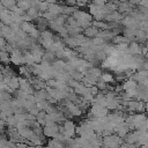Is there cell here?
<instances>
[{"label": "cell", "instance_id": "20", "mask_svg": "<svg viewBox=\"0 0 148 148\" xmlns=\"http://www.w3.org/2000/svg\"><path fill=\"white\" fill-rule=\"evenodd\" d=\"M49 105H50V102H47V101H42V102H39V103H36V108H37L39 111H45Z\"/></svg>", "mask_w": 148, "mask_h": 148}, {"label": "cell", "instance_id": "9", "mask_svg": "<svg viewBox=\"0 0 148 148\" xmlns=\"http://www.w3.org/2000/svg\"><path fill=\"white\" fill-rule=\"evenodd\" d=\"M17 131V134L23 138V139H30L32 136V130L31 128H28V127H24V128H21V130H16Z\"/></svg>", "mask_w": 148, "mask_h": 148}, {"label": "cell", "instance_id": "27", "mask_svg": "<svg viewBox=\"0 0 148 148\" xmlns=\"http://www.w3.org/2000/svg\"><path fill=\"white\" fill-rule=\"evenodd\" d=\"M47 147H50V148H62L64 146H62V143H61V142H58V141L51 140V141H49V146H47Z\"/></svg>", "mask_w": 148, "mask_h": 148}, {"label": "cell", "instance_id": "21", "mask_svg": "<svg viewBox=\"0 0 148 148\" xmlns=\"http://www.w3.org/2000/svg\"><path fill=\"white\" fill-rule=\"evenodd\" d=\"M5 123H6V125H8L9 127H15L16 126V120H15V118H14V116H9V117H7L6 119H5Z\"/></svg>", "mask_w": 148, "mask_h": 148}, {"label": "cell", "instance_id": "10", "mask_svg": "<svg viewBox=\"0 0 148 148\" xmlns=\"http://www.w3.org/2000/svg\"><path fill=\"white\" fill-rule=\"evenodd\" d=\"M116 35L112 32V31H110V30H103V31H98V34L96 35V37L97 38H101V39H111L112 37H114Z\"/></svg>", "mask_w": 148, "mask_h": 148}, {"label": "cell", "instance_id": "13", "mask_svg": "<svg viewBox=\"0 0 148 148\" xmlns=\"http://www.w3.org/2000/svg\"><path fill=\"white\" fill-rule=\"evenodd\" d=\"M74 94H76V95H82V96H84L86 94H89V90H88V88L86 87V86H83L82 83H79L75 88H74V91H73Z\"/></svg>", "mask_w": 148, "mask_h": 148}, {"label": "cell", "instance_id": "3", "mask_svg": "<svg viewBox=\"0 0 148 148\" xmlns=\"http://www.w3.org/2000/svg\"><path fill=\"white\" fill-rule=\"evenodd\" d=\"M58 132H59V126L56 124L50 125V126H44V128H43V135H45V136L53 138V135L57 134Z\"/></svg>", "mask_w": 148, "mask_h": 148}, {"label": "cell", "instance_id": "6", "mask_svg": "<svg viewBox=\"0 0 148 148\" xmlns=\"http://www.w3.org/2000/svg\"><path fill=\"white\" fill-rule=\"evenodd\" d=\"M105 18L111 23H118L124 18V16H123V14H119L118 12H112V13L108 14L105 16Z\"/></svg>", "mask_w": 148, "mask_h": 148}, {"label": "cell", "instance_id": "34", "mask_svg": "<svg viewBox=\"0 0 148 148\" xmlns=\"http://www.w3.org/2000/svg\"><path fill=\"white\" fill-rule=\"evenodd\" d=\"M5 125H6V123H5V120H0V132L3 130V127H5Z\"/></svg>", "mask_w": 148, "mask_h": 148}, {"label": "cell", "instance_id": "25", "mask_svg": "<svg viewBox=\"0 0 148 148\" xmlns=\"http://www.w3.org/2000/svg\"><path fill=\"white\" fill-rule=\"evenodd\" d=\"M65 43L68 45V46H72V47H77V44H76V42H75V38L74 37H67V38H65Z\"/></svg>", "mask_w": 148, "mask_h": 148}, {"label": "cell", "instance_id": "31", "mask_svg": "<svg viewBox=\"0 0 148 148\" xmlns=\"http://www.w3.org/2000/svg\"><path fill=\"white\" fill-rule=\"evenodd\" d=\"M49 25L51 27V29H52V30H54V31H57V32H59V31H60V29L62 28V27L58 25L54 21H53V22H49Z\"/></svg>", "mask_w": 148, "mask_h": 148}, {"label": "cell", "instance_id": "29", "mask_svg": "<svg viewBox=\"0 0 148 148\" xmlns=\"http://www.w3.org/2000/svg\"><path fill=\"white\" fill-rule=\"evenodd\" d=\"M15 95H16V97L18 98V99H25L27 98V94L23 91V90H21V89H18V90H15Z\"/></svg>", "mask_w": 148, "mask_h": 148}, {"label": "cell", "instance_id": "15", "mask_svg": "<svg viewBox=\"0 0 148 148\" xmlns=\"http://www.w3.org/2000/svg\"><path fill=\"white\" fill-rule=\"evenodd\" d=\"M99 79H101L102 81H104L105 83H109V82H113V81H114L113 75H112L111 73H108V72L102 73V74H101V76H99Z\"/></svg>", "mask_w": 148, "mask_h": 148}, {"label": "cell", "instance_id": "8", "mask_svg": "<svg viewBox=\"0 0 148 148\" xmlns=\"http://www.w3.org/2000/svg\"><path fill=\"white\" fill-rule=\"evenodd\" d=\"M145 79H147V71H139L136 73H133L131 76V80L135 82H141Z\"/></svg>", "mask_w": 148, "mask_h": 148}, {"label": "cell", "instance_id": "11", "mask_svg": "<svg viewBox=\"0 0 148 148\" xmlns=\"http://www.w3.org/2000/svg\"><path fill=\"white\" fill-rule=\"evenodd\" d=\"M136 87H138L136 82L133 81V80H131V79H130V80H126V81L124 82V84L121 86V88H123L125 91H128V90H135Z\"/></svg>", "mask_w": 148, "mask_h": 148}, {"label": "cell", "instance_id": "33", "mask_svg": "<svg viewBox=\"0 0 148 148\" xmlns=\"http://www.w3.org/2000/svg\"><path fill=\"white\" fill-rule=\"evenodd\" d=\"M139 6H143V8H148V1H139Z\"/></svg>", "mask_w": 148, "mask_h": 148}, {"label": "cell", "instance_id": "1", "mask_svg": "<svg viewBox=\"0 0 148 148\" xmlns=\"http://www.w3.org/2000/svg\"><path fill=\"white\" fill-rule=\"evenodd\" d=\"M90 116H92L94 118H101V117H104L108 114V110L105 108H102L99 105H96V104H92V106L90 108V112H89Z\"/></svg>", "mask_w": 148, "mask_h": 148}, {"label": "cell", "instance_id": "2", "mask_svg": "<svg viewBox=\"0 0 148 148\" xmlns=\"http://www.w3.org/2000/svg\"><path fill=\"white\" fill-rule=\"evenodd\" d=\"M9 61H12L13 64L15 65H22L23 64V57H22V52L17 49H14L12 51V54H10V58H9Z\"/></svg>", "mask_w": 148, "mask_h": 148}, {"label": "cell", "instance_id": "12", "mask_svg": "<svg viewBox=\"0 0 148 148\" xmlns=\"http://www.w3.org/2000/svg\"><path fill=\"white\" fill-rule=\"evenodd\" d=\"M21 28H22V31H23V32L30 34V32H32V31L36 29V25L32 24L31 22H22Z\"/></svg>", "mask_w": 148, "mask_h": 148}, {"label": "cell", "instance_id": "24", "mask_svg": "<svg viewBox=\"0 0 148 148\" xmlns=\"http://www.w3.org/2000/svg\"><path fill=\"white\" fill-rule=\"evenodd\" d=\"M43 17H44V18H45L47 22H53V21H56L57 15L51 14V13H49V12H45V13L43 14Z\"/></svg>", "mask_w": 148, "mask_h": 148}, {"label": "cell", "instance_id": "5", "mask_svg": "<svg viewBox=\"0 0 148 148\" xmlns=\"http://www.w3.org/2000/svg\"><path fill=\"white\" fill-rule=\"evenodd\" d=\"M0 22L3 23L5 25H9L12 23V17H10V12L7 9H2L0 12Z\"/></svg>", "mask_w": 148, "mask_h": 148}, {"label": "cell", "instance_id": "22", "mask_svg": "<svg viewBox=\"0 0 148 148\" xmlns=\"http://www.w3.org/2000/svg\"><path fill=\"white\" fill-rule=\"evenodd\" d=\"M113 42L114 43H117V44H121V43H128V39L126 38V37H124V36H120V35H117V36H114L113 37Z\"/></svg>", "mask_w": 148, "mask_h": 148}, {"label": "cell", "instance_id": "28", "mask_svg": "<svg viewBox=\"0 0 148 148\" xmlns=\"http://www.w3.org/2000/svg\"><path fill=\"white\" fill-rule=\"evenodd\" d=\"M96 88H97V89L105 90V88H106V83H105L104 81H102V80L98 77V79H97V81H96Z\"/></svg>", "mask_w": 148, "mask_h": 148}, {"label": "cell", "instance_id": "4", "mask_svg": "<svg viewBox=\"0 0 148 148\" xmlns=\"http://www.w3.org/2000/svg\"><path fill=\"white\" fill-rule=\"evenodd\" d=\"M147 121L146 114L145 113H139V114H134V121H133V126L134 128H140Z\"/></svg>", "mask_w": 148, "mask_h": 148}, {"label": "cell", "instance_id": "17", "mask_svg": "<svg viewBox=\"0 0 148 148\" xmlns=\"http://www.w3.org/2000/svg\"><path fill=\"white\" fill-rule=\"evenodd\" d=\"M64 67H65V62L62 60H57L52 64V68L57 72H60V71H64Z\"/></svg>", "mask_w": 148, "mask_h": 148}, {"label": "cell", "instance_id": "19", "mask_svg": "<svg viewBox=\"0 0 148 148\" xmlns=\"http://www.w3.org/2000/svg\"><path fill=\"white\" fill-rule=\"evenodd\" d=\"M0 3H1V6H2L5 9H7V10H9V9H12L13 7L16 6V2L13 1V0H9V1H0Z\"/></svg>", "mask_w": 148, "mask_h": 148}, {"label": "cell", "instance_id": "18", "mask_svg": "<svg viewBox=\"0 0 148 148\" xmlns=\"http://www.w3.org/2000/svg\"><path fill=\"white\" fill-rule=\"evenodd\" d=\"M27 15H29V16L31 17V20H32V18H38L39 16H42V15H40V12H38V10L35 9V8L28 9V10H27Z\"/></svg>", "mask_w": 148, "mask_h": 148}, {"label": "cell", "instance_id": "30", "mask_svg": "<svg viewBox=\"0 0 148 148\" xmlns=\"http://www.w3.org/2000/svg\"><path fill=\"white\" fill-rule=\"evenodd\" d=\"M0 61H2V62H9V56H8L7 52L0 51Z\"/></svg>", "mask_w": 148, "mask_h": 148}, {"label": "cell", "instance_id": "26", "mask_svg": "<svg viewBox=\"0 0 148 148\" xmlns=\"http://www.w3.org/2000/svg\"><path fill=\"white\" fill-rule=\"evenodd\" d=\"M127 47H128V44H126V43H121V44H117V45L114 46V49H116V51H118V52H125V51L127 50Z\"/></svg>", "mask_w": 148, "mask_h": 148}, {"label": "cell", "instance_id": "23", "mask_svg": "<svg viewBox=\"0 0 148 148\" xmlns=\"http://www.w3.org/2000/svg\"><path fill=\"white\" fill-rule=\"evenodd\" d=\"M42 60H44V61H47V62H51V61H53V60H54V54L47 51V52H45V53L43 54V58H42Z\"/></svg>", "mask_w": 148, "mask_h": 148}, {"label": "cell", "instance_id": "14", "mask_svg": "<svg viewBox=\"0 0 148 148\" xmlns=\"http://www.w3.org/2000/svg\"><path fill=\"white\" fill-rule=\"evenodd\" d=\"M83 34H84V37H94V36H96L98 34V29H96L95 27L90 25V27H88V28H86L83 30Z\"/></svg>", "mask_w": 148, "mask_h": 148}, {"label": "cell", "instance_id": "32", "mask_svg": "<svg viewBox=\"0 0 148 148\" xmlns=\"http://www.w3.org/2000/svg\"><path fill=\"white\" fill-rule=\"evenodd\" d=\"M47 2H40L39 3V7H38V10L39 12H46L47 10Z\"/></svg>", "mask_w": 148, "mask_h": 148}, {"label": "cell", "instance_id": "16", "mask_svg": "<svg viewBox=\"0 0 148 148\" xmlns=\"http://www.w3.org/2000/svg\"><path fill=\"white\" fill-rule=\"evenodd\" d=\"M16 6L18 8H21L23 12H25V10H28V9L31 8V1H18L16 3Z\"/></svg>", "mask_w": 148, "mask_h": 148}, {"label": "cell", "instance_id": "7", "mask_svg": "<svg viewBox=\"0 0 148 148\" xmlns=\"http://www.w3.org/2000/svg\"><path fill=\"white\" fill-rule=\"evenodd\" d=\"M139 140V131H135V132H132L130 134H126L125 135V143H130V145H135Z\"/></svg>", "mask_w": 148, "mask_h": 148}]
</instances>
